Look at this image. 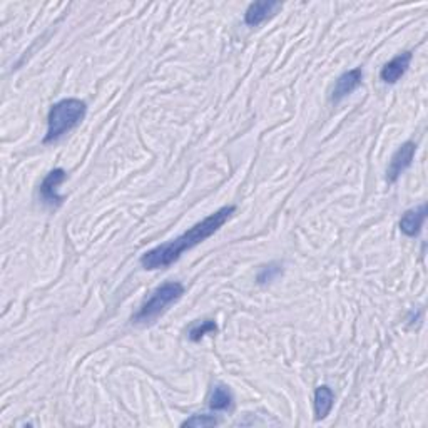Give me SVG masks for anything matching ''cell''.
I'll list each match as a JSON object with an SVG mask.
<instances>
[{"label": "cell", "instance_id": "1", "mask_svg": "<svg viewBox=\"0 0 428 428\" xmlns=\"http://www.w3.org/2000/svg\"><path fill=\"white\" fill-rule=\"evenodd\" d=\"M236 211L234 206H222L204 218L203 221L196 222L193 227H189L184 234L179 238L170 241V243L159 244L156 248L149 249L141 256V265L144 270H162V268L171 266L177 259L183 256V253L193 249L194 246L201 244L203 241L211 238L214 233L221 230L227 221L231 220Z\"/></svg>", "mask_w": 428, "mask_h": 428}, {"label": "cell", "instance_id": "2", "mask_svg": "<svg viewBox=\"0 0 428 428\" xmlns=\"http://www.w3.org/2000/svg\"><path fill=\"white\" fill-rule=\"evenodd\" d=\"M85 112H88V104L81 99H62L54 104L47 117V134H45L44 143L49 144L61 139L64 134L74 129L84 119Z\"/></svg>", "mask_w": 428, "mask_h": 428}, {"label": "cell", "instance_id": "3", "mask_svg": "<svg viewBox=\"0 0 428 428\" xmlns=\"http://www.w3.org/2000/svg\"><path fill=\"white\" fill-rule=\"evenodd\" d=\"M183 295L184 286L177 283V281H170V283L161 285L149 296L148 302L139 308V311L134 315L133 321L138 323V325H151V323L156 321L159 316L167 311V308H170L171 304H174L177 299H181Z\"/></svg>", "mask_w": 428, "mask_h": 428}, {"label": "cell", "instance_id": "4", "mask_svg": "<svg viewBox=\"0 0 428 428\" xmlns=\"http://www.w3.org/2000/svg\"><path fill=\"white\" fill-rule=\"evenodd\" d=\"M415 151H417V145L415 143H412V141H407V143L400 145L397 153L391 156L390 166L388 170H386V181H388V183L391 184L397 183L398 177L402 176L410 166H412L413 157H415Z\"/></svg>", "mask_w": 428, "mask_h": 428}, {"label": "cell", "instance_id": "5", "mask_svg": "<svg viewBox=\"0 0 428 428\" xmlns=\"http://www.w3.org/2000/svg\"><path fill=\"white\" fill-rule=\"evenodd\" d=\"M66 179H67V172L61 170V167L52 170L44 177L39 193L45 204H49V206H61L62 196L59 194V186H61Z\"/></svg>", "mask_w": 428, "mask_h": 428}, {"label": "cell", "instance_id": "6", "mask_svg": "<svg viewBox=\"0 0 428 428\" xmlns=\"http://www.w3.org/2000/svg\"><path fill=\"white\" fill-rule=\"evenodd\" d=\"M362 81H363V71L359 69V67L341 74L338 79H336L333 93H331V102H340L341 99H345L347 95L352 94L353 90H357L359 88V84H362Z\"/></svg>", "mask_w": 428, "mask_h": 428}, {"label": "cell", "instance_id": "7", "mask_svg": "<svg viewBox=\"0 0 428 428\" xmlns=\"http://www.w3.org/2000/svg\"><path fill=\"white\" fill-rule=\"evenodd\" d=\"M280 7H281V4L275 2V0H266V2L251 4L244 13L246 25L258 27L259 24H263L266 19H270L273 13H275Z\"/></svg>", "mask_w": 428, "mask_h": 428}, {"label": "cell", "instance_id": "8", "mask_svg": "<svg viewBox=\"0 0 428 428\" xmlns=\"http://www.w3.org/2000/svg\"><path fill=\"white\" fill-rule=\"evenodd\" d=\"M412 57V52H403L400 54V56L391 59L388 64H385L384 69L380 72L381 81L386 82V84H395V82L408 71Z\"/></svg>", "mask_w": 428, "mask_h": 428}, {"label": "cell", "instance_id": "9", "mask_svg": "<svg viewBox=\"0 0 428 428\" xmlns=\"http://www.w3.org/2000/svg\"><path fill=\"white\" fill-rule=\"evenodd\" d=\"M427 218V204H422L415 209H408L400 220V231L408 238H415L420 233L423 221Z\"/></svg>", "mask_w": 428, "mask_h": 428}, {"label": "cell", "instance_id": "10", "mask_svg": "<svg viewBox=\"0 0 428 428\" xmlns=\"http://www.w3.org/2000/svg\"><path fill=\"white\" fill-rule=\"evenodd\" d=\"M335 393L330 386L321 385L315 391V418L316 420H325L333 408Z\"/></svg>", "mask_w": 428, "mask_h": 428}, {"label": "cell", "instance_id": "11", "mask_svg": "<svg viewBox=\"0 0 428 428\" xmlns=\"http://www.w3.org/2000/svg\"><path fill=\"white\" fill-rule=\"evenodd\" d=\"M233 405V395L226 388L225 385H216L211 391L209 397V408L221 412V410H227Z\"/></svg>", "mask_w": 428, "mask_h": 428}, {"label": "cell", "instance_id": "12", "mask_svg": "<svg viewBox=\"0 0 428 428\" xmlns=\"http://www.w3.org/2000/svg\"><path fill=\"white\" fill-rule=\"evenodd\" d=\"M218 333V325L213 320H204L198 325H194L189 330V340L191 341H201L206 335Z\"/></svg>", "mask_w": 428, "mask_h": 428}, {"label": "cell", "instance_id": "13", "mask_svg": "<svg viewBox=\"0 0 428 428\" xmlns=\"http://www.w3.org/2000/svg\"><path fill=\"white\" fill-rule=\"evenodd\" d=\"M280 275H281V265H278V263H270V265L263 266L261 270H259L256 281L259 285H266L275 281Z\"/></svg>", "mask_w": 428, "mask_h": 428}, {"label": "cell", "instance_id": "14", "mask_svg": "<svg viewBox=\"0 0 428 428\" xmlns=\"http://www.w3.org/2000/svg\"><path fill=\"white\" fill-rule=\"evenodd\" d=\"M220 423L214 415H193L183 422V427H214Z\"/></svg>", "mask_w": 428, "mask_h": 428}]
</instances>
